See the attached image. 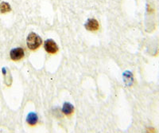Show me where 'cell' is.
Wrapping results in <instances>:
<instances>
[{
  "label": "cell",
  "mask_w": 159,
  "mask_h": 133,
  "mask_svg": "<svg viewBox=\"0 0 159 133\" xmlns=\"http://www.w3.org/2000/svg\"><path fill=\"white\" fill-rule=\"evenodd\" d=\"M42 43V39L35 33H31L28 35L26 39L27 47L31 50H36L41 46Z\"/></svg>",
  "instance_id": "6da1fadb"
},
{
  "label": "cell",
  "mask_w": 159,
  "mask_h": 133,
  "mask_svg": "<svg viewBox=\"0 0 159 133\" xmlns=\"http://www.w3.org/2000/svg\"><path fill=\"white\" fill-rule=\"evenodd\" d=\"M11 11V6L9 5V3L7 2H1L0 3V13L2 14H6L8 13Z\"/></svg>",
  "instance_id": "52a82bcc"
},
{
  "label": "cell",
  "mask_w": 159,
  "mask_h": 133,
  "mask_svg": "<svg viewBox=\"0 0 159 133\" xmlns=\"http://www.w3.org/2000/svg\"><path fill=\"white\" fill-rule=\"evenodd\" d=\"M38 116H37V114H35L34 112L30 113L27 117V119H26L27 123L30 125H35V124L38 123Z\"/></svg>",
  "instance_id": "5b68a950"
},
{
  "label": "cell",
  "mask_w": 159,
  "mask_h": 133,
  "mask_svg": "<svg viewBox=\"0 0 159 133\" xmlns=\"http://www.w3.org/2000/svg\"><path fill=\"white\" fill-rule=\"evenodd\" d=\"M62 112L65 113V115L69 116L74 112V108L69 103H65L63 106V108H62Z\"/></svg>",
  "instance_id": "8992f818"
},
{
  "label": "cell",
  "mask_w": 159,
  "mask_h": 133,
  "mask_svg": "<svg viewBox=\"0 0 159 133\" xmlns=\"http://www.w3.org/2000/svg\"><path fill=\"white\" fill-rule=\"evenodd\" d=\"M24 54H25V52H24L23 49H22V48H15V49H11V52H10L11 58L13 61H15V62L23 58Z\"/></svg>",
  "instance_id": "3957f363"
},
{
  "label": "cell",
  "mask_w": 159,
  "mask_h": 133,
  "mask_svg": "<svg viewBox=\"0 0 159 133\" xmlns=\"http://www.w3.org/2000/svg\"><path fill=\"white\" fill-rule=\"evenodd\" d=\"M85 27L88 30L90 31H96L98 30L99 28V22L96 19H94V18H92V19H89L87 22V23L85 24Z\"/></svg>",
  "instance_id": "277c9868"
},
{
  "label": "cell",
  "mask_w": 159,
  "mask_h": 133,
  "mask_svg": "<svg viewBox=\"0 0 159 133\" xmlns=\"http://www.w3.org/2000/svg\"><path fill=\"white\" fill-rule=\"evenodd\" d=\"M45 49L48 53L55 54L58 51V46L54 41L52 39H48L45 42Z\"/></svg>",
  "instance_id": "7a4b0ae2"
}]
</instances>
